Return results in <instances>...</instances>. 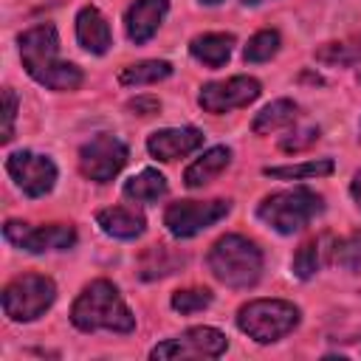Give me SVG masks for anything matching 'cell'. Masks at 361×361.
<instances>
[{
    "mask_svg": "<svg viewBox=\"0 0 361 361\" xmlns=\"http://www.w3.org/2000/svg\"><path fill=\"white\" fill-rule=\"evenodd\" d=\"M73 327L93 333V330H110V333H133L135 316L124 305L118 288L110 279H93L82 288L71 307Z\"/></svg>",
    "mask_w": 361,
    "mask_h": 361,
    "instance_id": "6da1fadb",
    "label": "cell"
},
{
    "mask_svg": "<svg viewBox=\"0 0 361 361\" xmlns=\"http://www.w3.org/2000/svg\"><path fill=\"white\" fill-rule=\"evenodd\" d=\"M206 262L217 282H223L226 288H234V290H245L259 282L265 259L254 240H248L243 234H223L209 248Z\"/></svg>",
    "mask_w": 361,
    "mask_h": 361,
    "instance_id": "7a4b0ae2",
    "label": "cell"
},
{
    "mask_svg": "<svg viewBox=\"0 0 361 361\" xmlns=\"http://www.w3.org/2000/svg\"><path fill=\"white\" fill-rule=\"evenodd\" d=\"M322 212H324V197L319 192L307 189V186H293V189L271 192L257 206V217L268 228H274L279 234H296V231H302Z\"/></svg>",
    "mask_w": 361,
    "mask_h": 361,
    "instance_id": "3957f363",
    "label": "cell"
},
{
    "mask_svg": "<svg viewBox=\"0 0 361 361\" xmlns=\"http://www.w3.org/2000/svg\"><path fill=\"white\" fill-rule=\"evenodd\" d=\"M299 307L285 299H251L237 310V327L259 344L285 338L299 327Z\"/></svg>",
    "mask_w": 361,
    "mask_h": 361,
    "instance_id": "277c9868",
    "label": "cell"
},
{
    "mask_svg": "<svg viewBox=\"0 0 361 361\" xmlns=\"http://www.w3.org/2000/svg\"><path fill=\"white\" fill-rule=\"evenodd\" d=\"M3 313L11 322L39 319L56 299V282L45 274H23L3 288Z\"/></svg>",
    "mask_w": 361,
    "mask_h": 361,
    "instance_id": "5b68a950",
    "label": "cell"
},
{
    "mask_svg": "<svg viewBox=\"0 0 361 361\" xmlns=\"http://www.w3.org/2000/svg\"><path fill=\"white\" fill-rule=\"evenodd\" d=\"M231 212V200L214 197V200H175L164 212V226L172 237L189 240L214 223H220Z\"/></svg>",
    "mask_w": 361,
    "mask_h": 361,
    "instance_id": "8992f818",
    "label": "cell"
},
{
    "mask_svg": "<svg viewBox=\"0 0 361 361\" xmlns=\"http://www.w3.org/2000/svg\"><path fill=\"white\" fill-rule=\"evenodd\" d=\"M130 152H127V144L113 135V133H96L90 141H85L79 147V172L93 180V183H107L113 180L124 164H127Z\"/></svg>",
    "mask_w": 361,
    "mask_h": 361,
    "instance_id": "52a82bcc",
    "label": "cell"
},
{
    "mask_svg": "<svg viewBox=\"0 0 361 361\" xmlns=\"http://www.w3.org/2000/svg\"><path fill=\"white\" fill-rule=\"evenodd\" d=\"M3 234L11 245L28 251V254H45V251H68L76 245V228L68 223H48V226H28L20 220H8L3 226Z\"/></svg>",
    "mask_w": 361,
    "mask_h": 361,
    "instance_id": "ba28073f",
    "label": "cell"
},
{
    "mask_svg": "<svg viewBox=\"0 0 361 361\" xmlns=\"http://www.w3.org/2000/svg\"><path fill=\"white\" fill-rule=\"evenodd\" d=\"M259 93H262L259 79L240 73L220 82H206L197 93V104L212 116H223L237 107H248L254 99H259Z\"/></svg>",
    "mask_w": 361,
    "mask_h": 361,
    "instance_id": "9c48e42d",
    "label": "cell"
},
{
    "mask_svg": "<svg viewBox=\"0 0 361 361\" xmlns=\"http://www.w3.org/2000/svg\"><path fill=\"white\" fill-rule=\"evenodd\" d=\"M228 347L226 333L217 327H189L175 338H166L149 350V358H217Z\"/></svg>",
    "mask_w": 361,
    "mask_h": 361,
    "instance_id": "30bf717a",
    "label": "cell"
},
{
    "mask_svg": "<svg viewBox=\"0 0 361 361\" xmlns=\"http://www.w3.org/2000/svg\"><path fill=\"white\" fill-rule=\"evenodd\" d=\"M6 172L28 197H45L56 183V164L48 155L17 149L6 158Z\"/></svg>",
    "mask_w": 361,
    "mask_h": 361,
    "instance_id": "8fae6325",
    "label": "cell"
},
{
    "mask_svg": "<svg viewBox=\"0 0 361 361\" xmlns=\"http://www.w3.org/2000/svg\"><path fill=\"white\" fill-rule=\"evenodd\" d=\"M17 42H20L23 68L28 71L31 79H37L54 62H59V34L54 23H39L34 28H25Z\"/></svg>",
    "mask_w": 361,
    "mask_h": 361,
    "instance_id": "7c38bea8",
    "label": "cell"
},
{
    "mask_svg": "<svg viewBox=\"0 0 361 361\" xmlns=\"http://www.w3.org/2000/svg\"><path fill=\"white\" fill-rule=\"evenodd\" d=\"M200 147H203V133L197 127H166V130H155L147 138V149L158 161H178Z\"/></svg>",
    "mask_w": 361,
    "mask_h": 361,
    "instance_id": "4fadbf2b",
    "label": "cell"
},
{
    "mask_svg": "<svg viewBox=\"0 0 361 361\" xmlns=\"http://www.w3.org/2000/svg\"><path fill=\"white\" fill-rule=\"evenodd\" d=\"M166 11H169V0H133L130 8L124 11V31L130 42L135 45L149 42L161 28Z\"/></svg>",
    "mask_w": 361,
    "mask_h": 361,
    "instance_id": "5bb4252c",
    "label": "cell"
},
{
    "mask_svg": "<svg viewBox=\"0 0 361 361\" xmlns=\"http://www.w3.org/2000/svg\"><path fill=\"white\" fill-rule=\"evenodd\" d=\"M76 39L90 54H107V48L113 45L110 23L96 6H82L79 8V14H76Z\"/></svg>",
    "mask_w": 361,
    "mask_h": 361,
    "instance_id": "9a60e30c",
    "label": "cell"
},
{
    "mask_svg": "<svg viewBox=\"0 0 361 361\" xmlns=\"http://www.w3.org/2000/svg\"><path fill=\"white\" fill-rule=\"evenodd\" d=\"M96 226H99L107 237H116V240H135V237L144 234L147 220H144L135 209H127V206H107V209L96 212Z\"/></svg>",
    "mask_w": 361,
    "mask_h": 361,
    "instance_id": "2e32d148",
    "label": "cell"
},
{
    "mask_svg": "<svg viewBox=\"0 0 361 361\" xmlns=\"http://www.w3.org/2000/svg\"><path fill=\"white\" fill-rule=\"evenodd\" d=\"M228 164H231V149L223 147V144H217V147L206 149L200 158H195V161L186 166L183 183H186L189 189H200V186L212 183L223 169H228Z\"/></svg>",
    "mask_w": 361,
    "mask_h": 361,
    "instance_id": "e0dca14e",
    "label": "cell"
},
{
    "mask_svg": "<svg viewBox=\"0 0 361 361\" xmlns=\"http://www.w3.org/2000/svg\"><path fill=\"white\" fill-rule=\"evenodd\" d=\"M231 48H234V34L226 31H206L189 42V54L206 68H223L231 56Z\"/></svg>",
    "mask_w": 361,
    "mask_h": 361,
    "instance_id": "ac0fdd59",
    "label": "cell"
},
{
    "mask_svg": "<svg viewBox=\"0 0 361 361\" xmlns=\"http://www.w3.org/2000/svg\"><path fill=\"white\" fill-rule=\"evenodd\" d=\"M166 178L158 169H141L138 175L127 178L121 186V195L133 203H155L166 195Z\"/></svg>",
    "mask_w": 361,
    "mask_h": 361,
    "instance_id": "d6986e66",
    "label": "cell"
},
{
    "mask_svg": "<svg viewBox=\"0 0 361 361\" xmlns=\"http://www.w3.org/2000/svg\"><path fill=\"white\" fill-rule=\"evenodd\" d=\"M296 113H299V107H296L290 99H276V102L265 104V107L254 116L251 130H254L257 135H268V133H274V130H282V127L293 124V121H296Z\"/></svg>",
    "mask_w": 361,
    "mask_h": 361,
    "instance_id": "ffe728a7",
    "label": "cell"
},
{
    "mask_svg": "<svg viewBox=\"0 0 361 361\" xmlns=\"http://www.w3.org/2000/svg\"><path fill=\"white\" fill-rule=\"evenodd\" d=\"M172 76V65L166 59H144L138 65H127L118 73V82L124 87H138V85H155L161 79Z\"/></svg>",
    "mask_w": 361,
    "mask_h": 361,
    "instance_id": "44dd1931",
    "label": "cell"
},
{
    "mask_svg": "<svg viewBox=\"0 0 361 361\" xmlns=\"http://www.w3.org/2000/svg\"><path fill=\"white\" fill-rule=\"evenodd\" d=\"M34 82L42 85V87H48V90L65 93V90H79L82 82H85V73H82V68H76L73 62H62V59H59V62H54L48 71H42Z\"/></svg>",
    "mask_w": 361,
    "mask_h": 361,
    "instance_id": "7402d4cb",
    "label": "cell"
},
{
    "mask_svg": "<svg viewBox=\"0 0 361 361\" xmlns=\"http://www.w3.org/2000/svg\"><path fill=\"white\" fill-rule=\"evenodd\" d=\"M333 161L330 158H316L305 164H290V166H265L262 172L276 180H302V178H327L333 175Z\"/></svg>",
    "mask_w": 361,
    "mask_h": 361,
    "instance_id": "603a6c76",
    "label": "cell"
},
{
    "mask_svg": "<svg viewBox=\"0 0 361 361\" xmlns=\"http://www.w3.org/2000/svg\"><path fill=\"white\" fill-rule=\"evenodd\" d=\"M316 59L324 65H358L361 62V34L338 39V42H324L316 48Z\"/></svg>",
    "mask_w": 361,
    "mask_h": 361,
    "instance_id": "cb8c5ba5",
    "label": "cell"
},
{
    "mask_svg": "<svg viewBox=\"0 0 361 361\" xmlns=\"http://www.w3.org/2000/svg\"><path fill=\"white\" fill-rule=\"evenodd\" d=\"M322 243H324V237H310V240H305V243L299 245V251H296L293 259H290L293 276H299V279H313V276L319 274V268H322V254L327 251V248H322Z\"/></svg>",
    "mask_w": 361,
    "mask_h": 361,
    "instance_id": "d4e9b609",
    "label": "cell"
},
{
    "mask_svg": "<svg viewBox=\"0 0 361 361\" xmlns=\"http://www.w3.org/2000/svg\"><path fill=\"white\" fill-rule=\"evenodd\" d=\"M330 259L350 274H361V231H353L341 240H333Z\"/></svg>",
    "mask_w": 361,
    "mask_h": 361,
    "instance_id": "484cf974",
    "label": "cell"
},
{
    "mask_svg": "<svg viewBox=\"0 0 361 361\" xmlns=\"http://www.w3.org/2000/svg\"><path fill=\"white\" fill-rule=\"evenodd\" d=\"M279 45H282L279 31H276V28H262V31H257V34L248 39L243 56H245V62H268L271 56H276Z\"/></svg>",
    "mask_w": 361,
    "mask_h": 361,
    "instance_id": "4316f807",
    "label": "cell"
},
{
    "mask_svg": "<svg viewBox=\"0 0 361 361\" xmlns=\"http://www.w3.org/2000/svg\"><path fill=\"white\" fill-rule=\"evenodd\" d=\"M212 299H214V293H212L209 288H183V290H175V293H172L169 305H172L175 313L192 316V313L206 310V307L212 305Z\"/></svg>",
    "mask_w": 361,
    "mask_h": 361,
    "instance_id": "83f0119b",
    "label": "cell"
},
{
    "mask_svg": "<svg viewBox=\"0 0 361 361\" xmlns=\"http://www.w3.org/2000/svg\"><path fill=\"white\" fill-rule=\"evenodd\" d=\"M316 141H319V127H305V130H296V133L285 135L279 141V149L282 152H302V149H307Z\"/></svg>",
    "mask_w": 361,
    "mask_h": 361,
    "instance_id": "f1b7e54d",
    "label": "cell"
},
{
    "mask_svg": "<svg viewBox=\"0 0 361 361\" xmlns=\"http://www.w3.org/2000/svg\"><path fill=\"white\" fill-rule=\"evenodd\" d=\"M14 118H17V93L11 87L3 90V133L0 141L8 144L14 138Z\"/></svg>",
    "mask_w": 361,
    "mask_h": 361,
    "instance_id": "f546056e",
    "label": "cell"
},
{
    "mask_svg": "<svg viewBox=\"0 0 361 361\" xmlns=\"http://www.w3.org/2000/svg\"><path fill=\"white\" fill-rule=\"evenodd\" d=\"M158 107L161 104L155 96H135L127 102V110H133L135 116H152V113H158Z\"/></svg>",
    "mask_w": 361,
    "mask_h": 361,
    "instance_id": "4dcf8cb0",
    "label": "cell"
},
{
    "mask_svg": "<svg viewBox=\"0 0 361 361\" xmlns=\"http://www.w3.org/2000/svg\"><path fill=\"white\" fill-rule=\"evenodd\" d=\"M350 195H353V200H355V206H358V212H361V169L353 175V180H350Z\"/></svg>",
    "mask_w": 361,
    "mask_h": 361,
    "instance_id": "1f68e13d",
    "label": "cell"
},
{
    "mask_svg": "<svg viewBox=\"0 0 361 361\" xmlns=\"http://www.w3.org/2000/svg\"><path fill=\"white\" fill-rule=\"evenodd\" d=\"M200 3H206V6H217V3H223V0H200Z\"/></svg>",
    "mask_w": 361,
    "mask_h": 361,
    "instance_id": "d6a6232c",
    "label": "cell"
},
{
    "mask_svg": "<svg viewBox=\"0 0 361 361\" xmlns=\"http://www.w3.org/2000/svg\"><path fill=\"white\" fill-rule=\"evenodd\" d=\"M245 6H257V3H262V0H243Z\"/></svg>",
    "mask_w": 361,
    "mask_h": 361,
    "instance_id": "836d02e7",
    "label": "cell"
},
{
    "mask_svg": "<svg viewBox=\"0 0 361 361\" xmlns=\"http://www.w3.org/2000/svg\"><path fill=\"white\" fill-rule=\"evenodd\" d=\"M358 79H361V76H358Z\"/></svg>",
    "mask_w": 361,
    "mask_h": 361,
    "instance_id": "e575fe53",
    "label": "cell"
}]
</instances>
